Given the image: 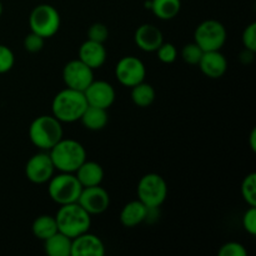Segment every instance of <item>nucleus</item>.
<instances>
[{
  "label": "nucleus",
  "instance_id": "obj_22",
  "mask_svg": "<svg viewBox=\"0 0 256 256\" xmlns=\"http://www.w3.org/2000/svg\"><path fill=\"white\" fill-rule=\"evenodd\" d=\"M152 14L160 20H172L182 9L180 0H149V8Z\"/></svg>",
  "mask_w": 256,
  "mask_h": 256
},
{
  "label": "nucleus",
  "instance_id": "obj_3",
  "mask_svg": "<svg viewBox=\"0 0 256 256\" xmlns=\"http://www.w3.org/2000/svg\"><path fill=\"white\" fill-rule=\"evenodd\" d=\"M55 220L58 230L72 239L89 232L92 225V215L78 202L60 205Z\"/></svg>",
  "mask_w": 256,
  "mask_h": 256
},
{
  "label": "nucleus",
  "instance_id": "obj_1",
  "mask_svg": "<svg viewBox=\"0 0 256 256\" xmlns=\"http://www.w3.org/2000/svg\"><path fill=\"white\" fill-rule=\"evenodd\" d=\"M86 106L84 92L65 88L52 99V115L62 122H79Z\"/></svg>",
  "mask_w": 256,
  "mask_h": 256
},
{
  "label": "nucleus",
  "instance_id": "obj_11",
  "mask_svg": "<svg viewBox=\"0 0 256 256\" xmlns=\"http://www.w3.org/2000/svg\"><path fill=\"white\" fill-rule=\"evenodd\" d=\"M55 166L49 152H42L34 154L25 164V176L32 184H45L52 178Z\"/></svg>",
  "mask_w": 256,
  "mask_h": 256
},
{
  "label": "nucleus",
  "instance_id": "obj_2",
  "mask_svg": "<svg viewBox=\"0 0 256 256\" xmlns=\"http://www.w3.org/2000/svg\"><path fill=\"white\" fill-rule=\"evenodd\" d=\"M49 155L55 170L60 172H75L86 160V150L82 142L64 138L49 150Z\"/></svg>",
  "mask_w": 256,
  "mask_h": 256
},
{
  "label": "nucleus",
  "instance_id": "obj_35",
  "mask_svg": "<svg viewBox=\"0 0 256 256\" xmlns=\"http://www.w3.org/2000/svg\"><path fill=\"white\" fill-rule=\"evenodd\" d=\"M250 146L252 152H256V129H252L250 134Z\"/></svg>",
  "mask_w": 256,
  "mask_h": 256
},
{
  "label": "nucleus",
  "instance_id": "obj_31",
  "mask_svg": "<svg viewBox=\"0 0 256 256\" xmlns=\"http://www.w3.org/2000/svg\"><path fill=\"white\" fill-rule=\"evenodd\" d=\"M44 44H45L44 38L35 34V32H30L24 39L25 50H28L29 52H32V54H34V52H39L40 50L44 48Z\"/></svg>",
  "mask_w": 256,
  "mask_h": 256
},
{
  "label": "nucleus",
  "instance_id": "obj_23",
  "mask_svg": "<svg viewBox=\"0 0 256 256\" xmlns=\"http://www.w3.org/2000/svg\"><path fill=\"white\" fill-rule=\"evenodd\" d=\"M32 234L36 239L39 240H46L48 238H50L52 235H54L55 232H58V224L55 216L52 215H40L36 219L32 222Z\"/></svg>",
  "mask_w": 256,
  "mask_h": 256
},
{
  "label": "nucleus",
  "instance_id": "obj_15",
  "mask_svg": "<svg viewBox=\"0 0 256 256\" xmlns=\"http://www.w3.org/2000/svg\"><path fill=\"white\" fill-rule=\"evenodd\" d=\"M136 46L146 52H156L158 48L164 42L162 30L152 24H142L136 29L134 35Z\"/></svg>",
  "mask_w": 256,
  "mask_h": 256
},
{
  "label": "nucleus",
  "instance_id": "obj_12",
  "mask_svg": "<svg viewBox=\"0 0 256 256\" xmlns=\"http://www.w3.org/2000/svg\"><path fill=\"white\" fill-rule=\"evenodd\" d=\"M78 204L90 215H99L106 212L110 205L109 192L100 185L82 188L78 199Z\"/></svg>",
  "mask_w": 256,
  "mask_h": 256
},
{
  "label": "nucleus",
  "instance_id": "obj_7",
  "mask_svg": "<svg viewBox=\"0 0 256 256\" xmlns=\"http://www.w3.org/2000/svg\"><path fill=\"white\" fill-rule=\"evenodd\" d=\"M60 14L52 5L39 4L29 15L30 32L40 35L44 39L54 36L60 29Z\"/></svg>",
  "mask_w": 256,
  "mask_h": 256
},
{
  "label": "nucleus",
  "instance_id": "obj_9",
  "mask_svg": "<svg viewBox=\"0 0 256 256\" xmlns=\"http://www.w3.org/2000/svg\"><path fill=\"white\" fill-rule=\"evenodd\" d=\"M115 75L120 84L132 88L139 82H144L146 76V68L139 58L128 55L118 62L115 66Z\"/></svg>",
  "mask_w": 256,
  "mask_h": 256
},
{
  "label": "nucleus",
  "instance_id": "obj_13",
  "mask_svg": "<svg viewBox=\"0 0 256 256\" xmlns=\"http://www.w3.org/2000/svg\"><path fill=\"white\" fill-rule=\"evenodd\" d=\"M88 105L109 109L115 102V89L110 82L105 80H92L89 86L84 90Z\"/></svg>",
  "mask_w": 256,
  "mask_h": 256
},
{
  "label": "nucleus",
  "instance_id": "obj_19",
  "mask_svg": "<svg viewBox=\"0 0 256 256\" xmlns=\"http://www.w3.org/2000/svg\"><path fill=\"white\" fill-rule=\"evenodd\" d=\"M74 174L82 188L100 185L104 179V169L102 165L90 160H85Z\"/></svg>",
  "mask_w": 256,
  "mask_h": 256
},
{
  "label": "nucleus",
  "instance_id": "obj_16",
  "mask_svg": "<svg viewBox=\"0 0 256 256\" xmlns=\"http://www.w3.org/2000/svg\"><path fill=\"white\" fill-rule=\"evenodd\" d=\"M198 65L202 74L210 79H219L228 70L226 56L220 50L204 52Z\"/></svg>",
  "mask_w": 256,
  "mask_h": 256
},
{
  "label": "nucleus",
  "instance_id": "obj_18",
  "mask_svg": "<svg viewBox=\"0 0 256 256\" xmlns=\"http://www.w3.org/2000/svg\"><path fill=\"white\" fill-rule=\"evenodd\" d=\"M148 212L149 209L139 199L132 200L125 204L120 212V222L125 228H135L146 222Z\"/></svg>",
  "mask_w": 256,
  "mask_h": 256
},
{
  "label": "nucleus",
  "instance_id": "obj_6",
  "mask_svg": "<svg viewBox=\"0 0 256 256\" xmlns=\"http://www.w3.org/2000/svg\"><path fill=\"white\" fill-rule=\"evenodd\" d=\"M138 199L148 209H159L168 196V184L164 178L155 172L145 174L136 188Z\"/></svg>",
  "mask_w": 256,
  "mask_h": 256
},
{
  "label": "nucleus",
  "instance_id": "obj_20",
  "mask_svg": "<svg viewBox=\"0 0 256 256\" xmlns=\"http://www.w3.org/2000/svg\"><path fill=\"white\" fill-rule=\"evenodd\" d=\"M72 238L58 232L44 240V249L49 256H72Z\"/></svg>",
  "mask_w": 256,
  "mask_h": 256
},
{
  "label": "nucleus",
  "instance_id": "obj_17",
  "mask_svg": "<svg viewBox=\"0 0 256 256\" xmlns=\"http://www.w3.org/2000/svg\"><path fill=\"white\" fill-rule=\"evenodd\" d=\"M108 52L102 42L85 40L79 48V59L92 70L99 69L106 62Z\"/></svg>",
  "mask_w": 256,
  "mask_h": 256
},
{
  "label": "nucleus",
  "instance_id": "obj_14",
  "mask_svg": "<svg viewBox=\"0 0 256 256\" xmlns=\"http://www.w3.org/2000/svg\"><path fill=\"white\" fill-rule=\"evenodd\" d=\"M105 245L99 236L89 232L74 238L72 242V256H102Z\"/></svg>",
  "mask_w": 256,
  "mask_h": 256
},
{
  "label": "nucleus",
  "instance_id": "obj_4",
  "mask_svg": "<svg viewBox=\"0 0 256 256\" xmlns=\"http://www.w3.org/2000/svg\"><path fill=\"white\" fill-rule=\"evenodd\" d=\"M62 122L54 115H40L35 118L29 126V138L32 145L42 152H49L62 139Z\"/></svg>",
  "mask_w": 256,
  "mask_h": 256
},
{
  "label": "nucleus",
  "instance_id": "obj_27",
  "mask_svg": "<svg viewBox=\"0 0 256 256\" xmlns=\"http://www.w3.org/2000/svg\"><path fill=\"white\" fill-rule=\"evenodd\" d=\"M158 59L164 64H172L178 58V49L172 42H162L156 50Z\"/></svg>",
  "mask_w": 256,
  "mask_h": 256
},
{
  "label": "nucleus",
  "instance_id": "obj_25",
  "mask_svg": "<svg viewBox=\"0 0 256 256\" xmlns=\"http://www.w3.org/2000/svg\"><path fill=\"white\" fill-rule=\"evenodd\" d=\"M242 199L249 206H256V174L250 172L242 182Z\"/></svg>",
  "mask_w": 256,
  "mask_h": 256
},
{
  "label": "nucleus",
  "instance_id": "obj_32",
  "mask_svg": "<svg viewBox=\"0 0 256 256\" xmlns=\"http://www.w3.org/2000/svg\"><path fill=\"white\" fill-rule=\"evenodd\" d=\"M242 45L245 49L256 52V22L248 25L242 32Z\"/></svg>",
  "mask_w": 256,
  "mask_h": 256
},
{
  "label": "nucleus",
  "instance_id": "obj_8",
  "mask_svg": "<svg viewBox=\"0 0 256 256\" xmlns=\"http://www.w3.org/2000/svg\"><path fill=\"white\" fill-rule=\"evenodd\" d=\"M228 39V32L224 25L214 19L200 22L194 32V42L204 52L222 50Z\"/></svg>",
  "mask_w": 256,
  "mask_h": 256
},
{
  "label": "nucleus",
  "instance_id": "obj_36",
  "mask_svg": "<svg viewBox=\"0 0 256 256\" xmlns=\"http://www.w3.org/2000/svg\"><path fill=\"white\" fill-rule=\"evenodd\" d=\"M2 2H0V16H2Z\"/></svg>",
  "mask_w": 256,
  "mask_h": 256
},
{
  "label": "nucleus",
  "instance_id": "obj_33",
  "mask_svg": "<svg viewBox=\"0 0 256 256\" xmlns=\"http://www.w3.org/2000/svg\"><path fill=\"white\" fill-rule=\"evenodd\" d=\"M242 226L250 235L256 234V206H250L242 216Z\"/></svg>",
  "mask_w": 256,
  "mask_h": 256
},
{
  "label": "nucleus",
  "instance_id": "obj_10",
  "mask_svg": "<svg viewBox=\"0 0 256 256\" xmlns=\"http://www.w3.org/2000/svg\"><path fill=\"white\" fill-rule=\"evenodd\" d=\"M62 80L66 88L84 92L94 80V70L80 59L70 60L62 68Z\"/></svg>",
  "mask_w": 256,
  "mask_h": 256
},
{
  "label": "nucleus",
  "instance_id": "obj_30",
  "mask_svg": "<svg viewBox=\"0 0 256 256\" xmlns=\"http://www.w3.org/2000/svg\"><path fill=\"white\" fill-rule=\"evenodd\" d=\"M219 256H246L248 252L244 248V245L240 244L236 242H229L220 246L219 252H218Z\"/></svg>",
  "mask_w": 256,
  "mask_h": 256
},
{
  "label": "nucleus",
  "instance_id": "obj_24",
  "mask_svg": "<svg viewBox=\"0 0 256 256\" xmlns=\"http://www.w3.org/2000/svg\"><path fill=\"white\" fill-rule=\"evenodd\" d=\"M156 92L155 89L148 82H142L132 88V100L136 106L148 108L155 102Z\"/></svg>",
  "mask_w": 256,
  "mask_h": 256
},
{
  "label": "nucleus",
  "instance_id": "obj_34",
  "mask_svg": "<svg viewBox=\"0 0 256 256\" xmlns=\"http://www.w3.org/2000/svg\"><path fill=\"white\" fill-rule=\"evenodd\" d=\"M254 54L255 52L244 49V52H242V54H240V60H242L244 64H250V62L254 60Z\"/></svg>",
  "mask_w": 256,
  "mask_h": 256
},
{
  "label": "nucleus",
  "instance_id": "obj_21",
  "mask_svg": "<svg viewBox=\"0 0 256 256\" xmlns=\"http://www.w3.org/2000/svg\"><path fill=\"white\" fill-rule=\"evenodd\" d=\"M79 122H82V124L86 129L98 132L106 126L108 122H109V115H108L106 109L88 105Z\"/></svg>",
  "mask_w": 256,
  "mask_h": 256
},
{
  "label": "nucleus",
  "instance_id": "obj_29",
  "mask_svg": "<svg viewBox=\"0 0 256 256\" xmlns=\"http://www.w3.org/2000/svg\"><path fill=\"white\" fill-rule=\"evenodd\" d=\"M15 64V56L12 50L6 45L0 44V74L10 72Z\"/></svg>",
  "mask_w": 256,
  "mask_h": 256
},
{
  "label": "nucleus",
  "instance_id": "obj_28",
  "mask_svg": "<svg viewBox=\"0 0 256 256\" xmlns=\"http://www.w3.org/2000/svg\"><path fill=\"white\" fill-rule=\"evenodd\" d=\"M108 38H109V30H108L106 25L102 24V22H94L88 29V39L92 40V42L104 44Z\"/></svg>",
  "mask_w": 256,
  "mask_h": 256
},
{
  "label": "nucleus",
  "instance_id": "obj_5",
  "mask_svg": "<svg viewBox=\"0 0 256 256\" xmlns=\"http://www.w3.org/2000/svg\"><path fill=\"white\" fill-rule=\"evenodd\" d=\"M82 189V184L74 172H59L58 175H52L48 182L50 199L59 205L76 202Z\"/></svg>",
  "mask_w": 256,
  "mask_h": 256
},
{
  "label": "nucleus",
  "instance_id": "obj_26",
  "mask_svg": "<svg viewBox=\"0 0 256 256\" xmlns=\"http://www.w3.org/2000/svg\"><path fill=\"white\" fill-rule=\"evenodd\" d=\"M204 50L196 44V42H189V44L184 45L182 49V58L185 62L190 65H198L200 59H202Z\"/></svg>",
  "mask_w": 256,
  "mask_h": 256
}]
</instances>
